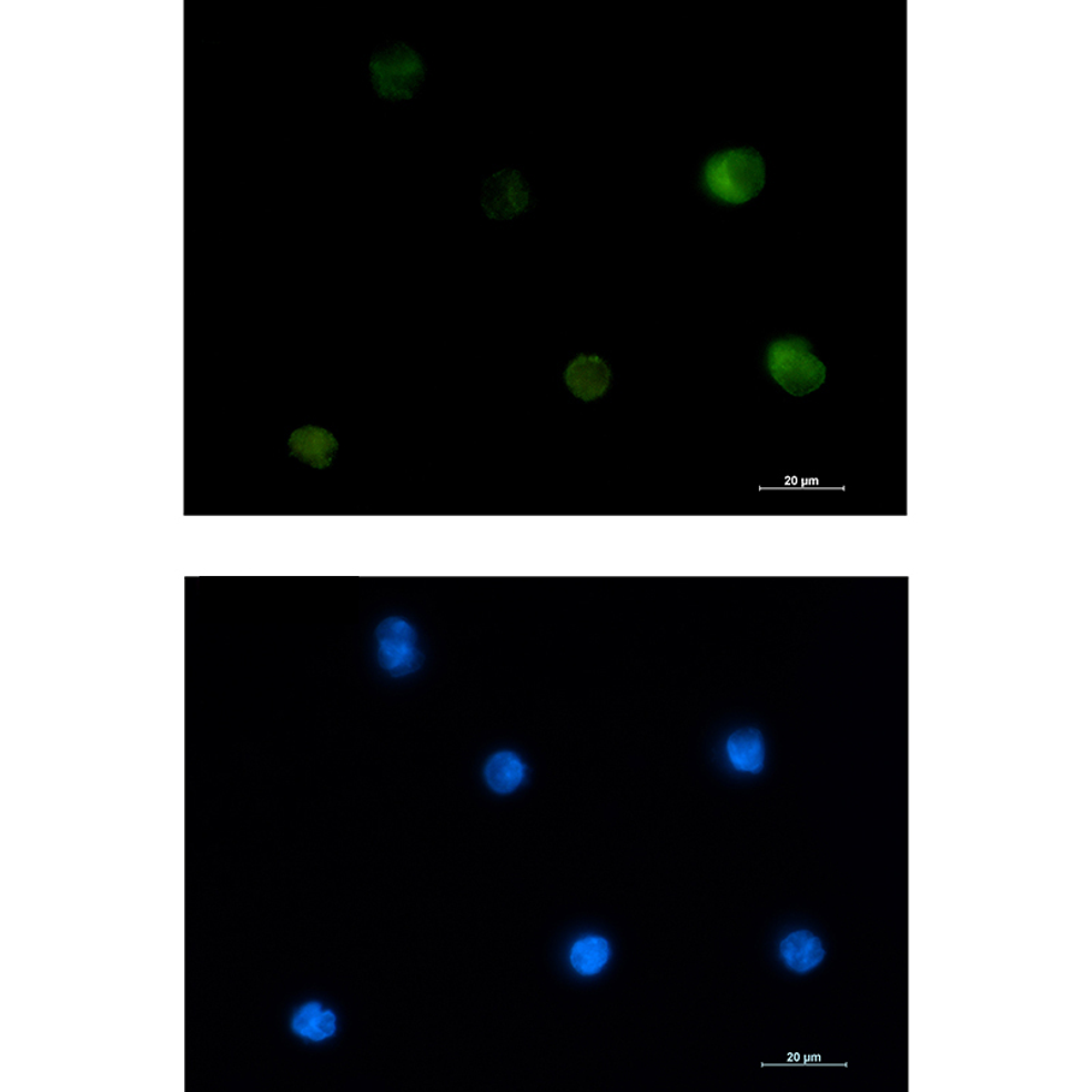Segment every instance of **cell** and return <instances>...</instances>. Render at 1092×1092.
Instances as JSON below:
<instances>
[{"mask_svg":"<svg viewBox=\"0 0 1092 1092\" xmlns=\"http://www.w3.org/2000/svg\"><path fill=\"white\" fill-rule=\"evenodd\" d=\"M767 181L761 153L752 148H734L711 156L704 169V185L710 195L727 204H745L756 199Z\"/></svg>","mask_w":1092,"mask_h":1092,"instance_id":"obj_1","label":"cell"},{"mask_svg":"<svg viewBox=\"0 0 1092 1092\" xmlns=\"http://www.w3.org/2000/svg\"><path fill=\"white\" fill-rule=\"evenodd\" d=\"M370 71L378 97L388 100L413 99L426 75L419 53L397 41L377 47L371 58Z\"/></svg>","mask_w":1092,"mask_h":1092,"instance_id":"obj_2","label":"cell"},{"mask_svg":"<svg viewBox=\"0 0 1092 1092\" xmlns=\"http://www.w3.org/2000/svg\"><path fill=\"white\" fill-rule=\"evenodd\" d=\"M771 377L793 396H805L825 382L827 370L802 340H786L771 344L768 352Z\"/></svg>","mask_w":1092,"mask_h":1092,"instance_id":"obj_3","label":"cell"},{"mask_svg":"<svg viewBox=\"0 0 1092 1092\" xmlns=\"http://www.w3.org/2000/svg\"><path fill=\"white\" fill-rule=\"evenodd\" d=\"M380 667L394 678L415 673L425 661L418 649V635L406 620L390 617L380 623L376 630Z\"/></svg>","mask_w":1092,"mask_h":1092,"instance_id":"obj_4","label":"cell"},{"mask_svg":"<svg viewBox=\"0 0 1092 1092\" xmlns=\"http://www.w3.org/2000/svg\"><path fill=\"white\" fill-rule=\"evenodd\" d=\"M532 190L525 176L516 170H502L486 178L481 205L492 221H509L529 210Z\"/></svg>","mask_w":1092,"mask_h":1092,"instance_id":"obj_5","label":"cell"},{"mask_svg":"<svg viewBox=\"0 0 1092 1092\" xmlns=\"http://www.w3.org/2000/svg\"><path fill=\"white\" fill-rule=\"evenodd\" d=\"M609 367L596 355H579L566 372L568 388L584 401L601 397L609 387Z\"/></svg>","mask_w":1092,"mask_h":1092,"instance_id":"obj_6","label":"cell"},{"mask_svg":"<svg viewBox=\"0 0 1092 1092\" xmlns=\"http://www.w3.org/2000/svg\"><path fill=\"white\" fill-rule=\"evenodd\" d=\"M291 455L316 468L328 467L340 447L328 431L316 426H305L290 437Z\"/></svg>","mask_w":1092,"mask_h":1092,"instance_id":"obj_7","label":"cell"},{"mask_svg":"<svg viewBox=\"0 0 1092 1092\" xmlns=\"http://www.w3.org/2000/svg\"><path fill=\"white\" fill-rule=\"evenodd\" d=\"M781 956L789 969L807 972L821 963L825 951L821 941L810 931L800 930L781 942Z\"/></svg>","mask_w":1092,"mask_h":1092,"instance_id":"obj_8","label":"cell"},{"mask_svg":"<svg viewBox=\"0 0 1092 1092\" xmlns=\"http://www.w3.org/2000/svg\"><path fill=\"white\" fill-rule=\"evenodd\" d=\"M727 750L729 759L738 770L758 771L764 767V738L756 728L739 729L729 736Z\"/></svg>","mask_w":1092,"mask_h":1092,"instance_id":"obj_9","label":"cell"},{"mask_svg":"<svg viewBox=\"0 0 1092 1092\" xmlns=\"http://www.w3.org/2000/svg\"><path fill=\"white\" fill-rule=\"evenodd\" d=\"M526 767L513 751L496 752L485 767V779L498 793H509L520 786Z\"/></svg>","mask_w":1092,"mask_h":1092,"instance_id":"obj_10","label":"cell"},{"mask_svg":"<svg viewBox=\"0 0 1092 1092\" xmlns=\"http://www.w3.org/2000/svg\"><path fill=\"white\" fill-rule=\"evenodd\" d=\"M610 947L601 937H587L575 943L572 952L574 969L582 975H595L608 963Z\"/></svg>","mask_w":1092,"mask_h":1092,"instance_id":"obj_11","label":"cell"},{"mask_svg":"<svg viewBox=\"0 0 1092 1092\" xmlns=\"http://www.w3.org/2000/svg\"><path fill=\"white\" fill-rule=\"evenodd\" d=\"M322 1012V1005L316 1004V1002H312V1004L301 1008L300 1012L295 1014L293 1023L296 1034L307 1038L314 1022H316L318 1014Z\"/></svg>","mask_w":1092,"mask_h":1092,"instance_id":"obj_12","label":"cell"},{"mask_svg":"<svg viewBox=\"0 0 1092 1092\" xmlns=\"http://www.w3.org/2000/svg\"><path fill=\"white\" fill-rule=\"evenodd\" d=\"M336 1029L335 1014L330 1011H323L318 1014L316 1022H314L311 1032H309V1040L312 1041H323L325 1038H330L334 1034Z\"/></svg>","mask_w":1092,"mask_h":1092,"instance_id":"obj_13","label":"cell"}]
</instances>
